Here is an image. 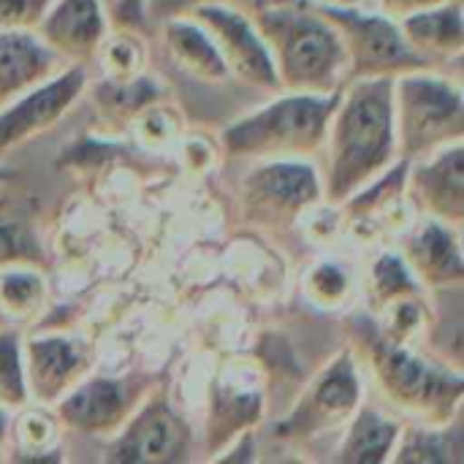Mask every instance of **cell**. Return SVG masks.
<instances>
[{
    "mask_svg": "<svg viewBox=\"0 0 464 464\" xmlns=\"http://www.w3.org/2000/svg\"><path fill=\"white\" fill-rule=\"evenodd\" d=\"M38 261H41L38 247L16 226L0 223V269L16 264H38Z\"/></svg>",
    "mask_w": 464,
    "mask_h": 464,
    "instance_id": "83f0119b",
    "label": "cell"
},
{
    "mask_svg": "<svg viewBox=\"0 0 464 464\" xmlns=\"http://www.w3.org/2000/svg\"><path fill=\"white\" fill-rule=\"evenodd\" d=\"M261 416V392L253 372H226L212 392L207 438L212 446H228L237 432L256 424Z\"/></svg>",
    "mask_w": 464,
    "mask_h": 464,
    "instance_id": "ffe728a7",
    "label": "cell"
},
{
    "mask_svg": "<svg viewBox=\"0 0 464 464\" xmlns=\"http://www.w3.org/2000/svg\"><path fill=\"white\" fill-rule=\"evenodd\" d=\"M337 30L345 49V84L372 76H402L413 71H435L405 41L400 22L362 11L345 3H313Z\"/></svg>",
    "mask_w": 464,
    "mask_h": 464,
    "instance_id": "8992f818",
    "label": "cell"
},
{
    "mask_svg": "<svg viewBox=\"0 0 464 464\" xmlns=\"http://www.w3.org/2000/svg\"><path fill=\"white\" fill-rule=\"evenodd\" d=\"M201 3H234L237 5V0H144V11H147V19L163 22L169 16H182L185 11Z\"/></svg>",
    "mask_w": 464,
    "mask_h": 464,
    "instance_id": "f546056e",
    "label": "cell"
},
{
    "mask_svg": "<svg viewBox=\"0 0 464 464\" xmlns=\"http://www.w3.org/2000/svg\"><path fill=\"white\" fill-rule=\"evenodd\" d=\"M400 432H402V424L397 419H389L386 413L370 405L356 408V413L348 419V432L334 459L345 464L389 462Z\"/></svg>",
    "mask_w": 464,
    "mask_h": 464,
    "instance_id": "44dd1931",
    "label": "cell"
},
{
    "mask_svg": "<svg viewBox=\"0 0 464 464\" xmlns=\"http://www.w3.org/2000/svg\"><path fill=\"white\" fill-rule=\"evenodd\" d=\"M250 19L288 92L345 87V49L334 24L307 0H250Z\"/></svg>",
    "mask_w": 464,
    "mask_h": 464,
    "instance_id": "7a4b0ae2",
    "label": "cell"
},
{
    "mask_svg": "<svg viewBox=\"0 0 464 464\" xmlns=\"http://www.w3.org/2000/svg\"><path fill=\"white\" fill-rule=\"evenodd\" d=\"M139 386L130 381L92 378L71 386L65 397L57 400V416L76 432L106 435L130 419L139 405Z\"/></svg>",
    "mask_w": 464,
    "mask_h": 464,
    "instance_id": "4fadbf2b",
    "label": "cell"
},
{
    "mask_svg": "<svg viewBox=\"0 0 464 464\" xmlns=\"http://www.w3.org/2000/svg\"><path fill=\"white\" fill-rule=\"evenodd\" d=\"M397 147L405 160L424 158L446 144L462 141L464 106L459 76L413 71L394 79Z\"/></svg>",
    "mask_w": 464,
    "mask_h": 464,
    "instance_id": "5b68a950",
    "label": "cell"
},
{
    "mask_svg": "<svg viewBox=\"0 0 464 464\" xmlns=\"http://www.w3.org/2000/svg\"><path fill=\"white\" fill-rule=\"evenodd\" d=\"M44 299V283L30 269H8L0 275V307L16 318L33 315Z\"/></svg>",
    "mask_w": 464,
    "mask_h": 464,
    "instance_id": "cb8c5ba5",
    "label": "cell"
},
{
    "mask_svg": "<svg viewBox=\"0 0 464 464\" xmlns=\"http://www.w3.org/2000/svg\"><path fill=\"white\" fill-rule=\"evenodd\" d=\"M337 3H345V5L362 8V11H372V14H383V16L400 22V19L416 14V11L440 5L446 0H337Z\"/></svg>",
    "mask_w": 464,
    "mask_h": 464,
    "instance_id": "f1b7e54d",
    "label": "cell"
},
{
    "mask_svg": "<svg viewBox=\"0 0 464 464\" xmlns=\"http://www.w3.org/2000/svg\"><path fill=\"white\" fill-rule=\"evenodd\" d=\"M307 3H337V0H307Z\"/></svg>",
    "mask_w": 464,
    "mask_h": 464,
    "instance_id": "d6a6232c",
    "label": "cell"
},
{
    "mask_svg": "<svg viewBox=\"0 0 464 464\" xmlns=\"http://www.w3.org/2000/svg\"><path fill=\"white\" fill-rule=\"evenodd\" d=\"M402 261L411 269V275L430 291L443 285H462L464 266L459 253V228L427 218L405 242Z\"/></svg>",
    "mask_w": 464,
    "mask_h": 464,
    "instance_id": "9a60e30c",
    "label": "cell"
},
{
    "mask_svg": "<svg viewBox=\"0 0 464 464\" xmlns=\"http://www.w3.org/2000/svg\"><path fill=\"white\" fill-rule=\"evenodd\" d=\"M394 79L397 76H372L343 87L318 150L321 166H315L326 201L345 204L400 160Z\"/></svg>",
    "mask_w": 464,
    "mask_h": 464,
    "instance_id": "6da1fadb",
    "label": "cell"
},
{
    "mask_svg": "<svg viewBox=\"0 0 464 464\" xmlns=\"http://www.w3.org/2000/svg\"><path fill=\"white\" fill-rule=\"evenodd\" d=\"M405 41L419 52L435 71L459 65L464 49L462 0H446L440 5L416 11L400 19Z\"/></svg>",
    "mask_w": 464,
    "mask_h": 464,
    "instance_id": "ac0fdd59",
    "label": "cell"
},
{
    "mask_svg": "<svg viewBox=\"0 0 464 464\" xmlns=\"http://www.w3.org/2000/svg\"><path fill=\"white\" fill-rule=\"evenodd\" d=\"M356 348L364 353L383 397L421 424L443 427L462 411V370H451L432 356L413 353L370 318L353 321Z\"/></svg>",
    "mask_w": 464,
    "mask_h": 464,
    "instance_id": "3957f363",
    "label": "cell"
},
{
    "mask_svg": "<svg viewBox=\"0 0 464 464\" xmlns=\"http://www.w3.org/2000/svg\"><path fill=\"white\" fill-rule=\"evenodd\" d=\"M24 402H27V383H24L19 337L3 332L0 334V408H22Z\"/></svg>",
    "mask_w": 464,
    "mask_h": 464,
    "instance_id": "d4e9b609",
    "label": "cell"
},
{
    "mask_svg": "<svg viewBox=\"0 0 464 464\" xmlns=\"http://www.w3.org/2000/svg\"><path fill=\"white\" fill-rule=\"evenodd\" d=\"M160 24H163L160 27L163 46L169 49L171 63L182 73L198 79L201 84H223L231 79L220 52L215 49L212 38L196 19L182 14V16H169Z\"/></svg>",
    "mask_w": 464,
    "mask_h": 464,
    "instance_id": "d6986e66",
    "label": "cell"
},
{
    "mask_svg": "<svg viewBox=\"0 0 464 464\" xmlns=\"http://www.w3.org/2000/svg\"><path fill=\"white\" fill-rule=\"evenodd\" d=\"M362 405V378L353 356L345 351L337 362H332L307 389V394L296 402L291 416L277 427V435L294 440H310L326 435L356 413Z\"/></svg>",
    "mask_w": 464,
    "mask_h": 464,
    "instance_id": "9c48e42d",
    "label": "cell"
},
{
    "mask_svg": "<svg viewBox=\"0 0 464 464\" xmlns=\"http://www.w3.org/2000/svg\"><path fill=\"white\" fill-rule=\"evenodd\" d=\"M392 462L408 464H457L462 462V413L454 416L443 430L402 427Z\"/></svg>",
    "mask_w": 464,
    "mask_h": 464,
    "instance_id": "7402d4cb",
    "label": "cell"
},
{
    "mask_svg": "<svg viewBox=\"0 0 464 464\" xmlns=\"http://www.w3.org/2000/svg\"><path fill=\"white\" fill-rule=\"evenodd\" d=\"M435 291V307L427 329L430 356L451 370H462V285H443Z\"/></svg>",
    "mask_w": 464,
    "mask_h": 464,
    "instance_id": "603a6c76",
    "label": "cell"
},
{
    "mask_svg": "<svg viewBox=\"0 0 464 464\" xmlns=\"http://www.w3.org/2000/svg\"><path fill=\"white\" fill-rule=\"evenodd\" d=\"M318 198H324L318 169L304 158L264 160L242 185L245 218L261 228L294 223L296 215Z\"/></svg>",
    "mask_w": 464,
    "mask_h": 464,
    "instance_id": "ba28073f",
    "label": "cell"
},
{
    "mask_svg": "<svg viewBox=\"0 0 464 464\" xmlns=\"http://www.w3.org/2000/svg\"><path fill=\"white\" fill-rule=\"evenodd\" d=\"M416 288H419V280L411 275V269L405 266L402 258L383 256L375 264V269H372V294H375L378 307H383L389 302H397V299H405V296H413Z\"/></svg>",
    "mask_w": 464,
    "mask_h": 464,
    "instance_id": "484cf974",
    "label": "cell"
},
{
    "mask_svg": "<svg viewBox=\"0 0 464 464\" xmlns=\"http://www.w3.org/2000/svg\"><path fill=\"white\" fill-rule=\"evenodd\" d=\"M35 35L65 63H87L106 41L103 0H52Z\"/></svg>",
    "mask_w": 464,
    "mask_h": 464,
    "instance_id": "5bb4252c",
    "label": "cell"
},
{
    "mask_svg": "<svg viewBox=\"0 0 464 464\" xmlns=\"http://www.w3.org/2000/svg\"><path fill=\"white\" fill-rule=\"evenodd\" d=\"M87 84L84 63H68L0 109V155L60 122Z\"/></svg>",
    "mask_w": 464,
    "mask_h": 464,
    "instance_id": "30bf717a",
    "label": "cell"
},
{
    "mask_svg": "<svg viewBox=\"0 0 464 464\" xmlns=\"http://www.w3.org/2000/svg\"><path fill=\"white\" fill-rule=\"evenodd\" d=\"M5 177H8V171H5V169H0V179H5Z\"/></svg>",
    "mask_w": 464,
    "mask_h": 464,
    "instance_id": "836d02e7",
    "label": "cell"
},
{
    "mask_svg": "<svg viewBox=\"0 0 464 464\" xmlns=\"http://www.w3.org/2000/svg\"><path fill=\"white\" fill-rule=\"evenodd\" d=\"M190 438L185 421L171 411L166 397H152L130 413L109 449L111 462H182Z\"/></svg>",
    "mask_w": 464,
    "mask_h": 464,
    "instance_id": "8fae6325",
    "label": "cell"
},
{
    "mask_svg": "<svg viewBox=\"0 0 464 464\" xmlns=\"http://www.w3.org/2000/svg\"><path fill=\"white\" fill-rule=\"evenodd\" d=\"M52 0H0V30H35Z\"/></svg>",
    "mask_w": 464,
    "mask_h": 464,
    "instance_id": "4316f807",
    "label": "cell"
},
{
    "mask_svg": "<svg viewBox=\"0 0 464 464\" xmlns=\"http://www.w3.org/2000/svg\"><path fill=\"white\" fill-rule=\"evenodd\" d=\"M185 16L196 19L207 30L234 79L261 92H283L269 49L247 11L234 3H201L185 11Z\"/></svg>",
    "mask_w": 464,
    "mask_h": 464,
    "instance_id": "52a82bcc",
    "label": "cell"
},
{
    "mask_svg": "<svg viewBox=\"0 0 464 464\" xmlns=\"http://www.w3.org/2000/svg\"><path fill=\"white\" fill-rule=\"evenodd\" d=\"M111 3H114V0H109V5H111Z\"/></svg>",
    "mask_w": 464,
    "mask_h": 464,
    "instance_id": "e575fe53",
    "label": "cell"
},
{
    "mask_svg": "<svg viewBox=\"0 0 464 464\" xmlns=\"http://www.w3.org/2000/svg\"><path fill=\"white\" fill-rule=\"evenodd\" d=\"M27 397L35 402H57L87 370V356L65 337L30 340L22 353Z\"/></svg>",
    "mask_w": 464,
    "mask_h": 464,
    "instance_id": "2e32d148",
    "label": "cell"
},
{
    "mask_svg": "<svg viewBox=\"0 0 464 464\" xmlns=\"http://www.w3.org/2000/svg\"><path fill=\"white\" fill-rule=\"evenodd\" d=\"M340 92H277L258 111L231 122L223 130V147L231 158L280 160L318 155Z\"/></svg>",
    "mask_w": 464,
    "mask_h": 464,
    "instance_id": "277c9868",
    "label": "cell"
},
{
    "mask_svg": "<svg viewBox=\"0 0 464 464\" xmlns=\"http://www.w3.org/2000/svg\"><path fill=\"white\" fill-rule=\"evenodd\" d=\"M326 277L329 280H324L321 272H315V277H313V294L321 296V299H326V302H340L345 296V288H348L345 275L340 272V266H326Z\"/></svg>",
    "mask_w": 464,
    "mask_h": 464,
    "instance_id": "4dcf8cb0",
    "label": "cell"
},
{
    "mask_svg": "<svg viewBox=\"0 0 464 464\" xmlns=\"http://www.w3.org/2000/svg\"><path fill=\"white\" fill-rule=\"evenodd\" d=\"M68 65L35 30H0V109Z\"/></svg>",
    "mask_w": 464,
    "mask_h": 464,
    "instance_id": "e0dca14e",
    "label": "cell"
},
{
    "mask_svg": "<svg viewBox=\"0 0 464 464\" xmlns=\"http://www.w3.org/2000/svg\"><path fill=\"white\" fill-rule=\"evenodd\" d=\"M408 196L427 218L459 228L464 220V150L462 141L446 144L408 166Z\"/></svg>",
    "mask_w": 464,
    "mask_h": 464,
    "instance_id": "7c38bea8",
    "label": "cell"
},
{
    "mask_svg": "<svg viewBox=\"0 0 464 464\" xmlns=\"http://www.w3.org/2000/svg\"><path fill=\"white\" fill-rule=\"evenodd\" d=\"M111 16L120 27L125 30H136L147 24V11H144V0H114L111 3Z\"/></svg>",
    "mask_w": 464,
    "mask_h": 464,
    "instance_id": "1f68e13d",
    "label": "cell"
}]
</instances>
